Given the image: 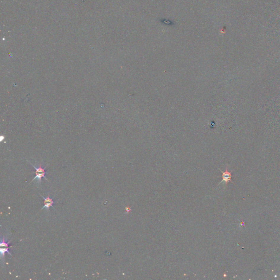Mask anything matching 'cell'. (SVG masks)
<instances>
[{
    "instance_id": "cell-4",
    "label": "cell",
    "mask_w": 280,
    "mask_h": 280,
    "mask_svg": "<svg viewBox=\"0 0 280 280\" xmlns=\"http://www.w3.org/2000/svg\"><path fill=\"white\" fill-rule=\"evenodd\" d=\"M220 171H221V172L222 173V178H223L222 181L220 182V183L224 181V182H225L226 185H227V183H228V182L229 181H231V172H229V171H228L227 169L225 172H223L222 170H220Z\"/></svg>"
},
{
    "instance_id": "cell-2",
    "label": "cell",
    "mask_w": 280,
    "mask_h": 280,
    "mask_svg": "<svg viewBox=\"0 0 280 280\" xmlns=\"http://www.w3.org/2000/svg\"><path fill=\"white\" fill-rule=\"evenodd\" d=\"M11 241H8V242H6L5 241L4 238V237L2 239V240L1 241V245H0V252H1V255L2 258H4V255H5L6 252H7L8 254H9L10 255H12V254L9 251V244L11 242Z\"/></svg>"
},
{
    "instance_id": "cell-1",
    "label": "cell",
    "mask_w": 280,
    "mask_h": 280,
    "mask_svg": "<svg viewBox=\"0 0 280 280\" xmlns=\"http://www.w3.org/2000/svg\"><path fill=\"white\" fill-rule=\"evenodd\" d=\"M30 164L32 165V167H33V168L36 170L35 173L36 175V176L34 177V178L32 180V182L33 181H34V180H35V179H38V180H39V182H41L42 178L43 177L46 180L48 181V180L47 179V178L46 177V176H45V175L46 174V169L47 167L43 168V167H42V165L41 164L39 166V167L37 168V167H35L32 164Z\"/></svg>"
},
{
    "instance_id": "cell-3",
    "label": "cell",
    "mask_w": 280,
    "mask_h": 280,
    "mask_svg": "<svg viewBox=\"0 0 280 280\" xmlns=\"http://www.w3.org/2000/svg\"><path fill=\"white\" fill-rule=\"evenodd\" d=\"M41 196L44 200V206L42 209H43L44 208H46L47 209H49L50 207H53L54 201L53 200V199L50 198L49 195H48L46 198H44L42 195Z\"/></svg>"
}]
</instances>
